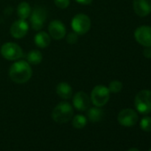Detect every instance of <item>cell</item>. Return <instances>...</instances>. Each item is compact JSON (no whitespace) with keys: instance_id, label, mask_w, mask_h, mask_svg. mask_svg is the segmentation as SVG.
I'll return each mask as SVG.
<instances>
[{"instance_id":"obj_11","label":"cell","mask_w":151,"mask_h":151,"mask_svg":"<svg viewBox=\"0 0 151 151\" xmlns=\"http://www.w3.org/2000/svg\"><path fill=\"white\" fill-rule=\"evenodd\" d=\"M48 32L52 38L55 40L62 39L66 35V27L59 20H54L48 26Z\"/></svg>"},{"instance_id":"obj_7","label":"cell","mask_w":151,"mask_h":151,"mask_svg":"<svg viewBox=\"0 0 151 151\" xmlns=\"http://www.w3.org/2000/svg\"><path fill=\"white\" fill-rule=\"evenodd\" d=\"M30 23L34 30H40L47 19V12L43 7H36L30 14Z\"/></svg>"},{"instance_id":"obj_1","label":"cell","mask_w":151,"mask_h":151,"mask_svg":"<svg viewBox=\"0 0 151 151\" xmlns=\"http://www.w3.org/2000/svg\"><path fill=\"white\" fill-rule=\"evenodd\" d=\"M9 77L16 84L27 83L32 77V68L29 63L23 60L15 61L10 67Z\"/></svg>"},{"instance_id":"obj_9","label":"cell","mask_w":151,"mask_h":151,"mask_svg":"<svg viewBox=\"0 0 151 151\" xmlns=\"http://www.w3.org/2000/svg\"><path fill=\"white\" fill-rule=\"evenodd\" d=\"M135 40L144 47H151V27L140 26L135 29Z\"/></svg>"},{"instance_id":"obj_12","label":"cell","mask_w":151,"mask_h":151,"mask_svg":"<svg viewBox=\"0 0 151 151\" xmlns=\"http://www.w3.org/2000/svg\"><path fill=\"white\" fill-rule=\"evenodd\" d=\"M91 103L90 97L85 92H78L73 97V105L79 111H86L89 109Z\"/></svg>"},{"instance_id":"obj_5","label":"cell","mask_w":151,"mask_h":151,"mask_svg":"<svg viewBox=\"0 0 151 151\" xmlns=\"http://www.w3.org/2000/svg\"><path fill=\"white\" fill-rule=\"evenodd\" d=\"M71 28L77 34L85 35L91 29V20L84 14H78L75 15L71 21Z\"/></svg>"},{"instance_id":"obj_23","label":"cell","mask_w":151,"mask_h":151,"mask_svg":"<svg viewBox=\"0 0 151 151\" xmlns=\"http://www.w3.org/2000/svg\"><path fill=\"white\" fill-rule=\"evenodd\" d=\"M78 34H77L76 32H71V33H69L68 36H67V42H68V44H69V45H74V44H76L78 42Z\"/></svg>"},{"instance_id":"obj_3","label":"cell","mask_w":151,"mask_h":151,"mask_svg":"<svg viewBox=\"0 0 151 151\" xmlns=\"http://www.w3.org/2000/svg\"><path fill=\"white\" fill-rule=\"evenodd\" d=\"M134 105L140 114H148L151 112V91L142 90L137 93L134 99Z\"/></svg>"},{"instance_id":"obj_19","label":"cell","mask_w":151,"mask_h":151,"mask_svg":"<svg viewBox=\"0 0 151 151\" xmlns=\"http://www.w3.org/2000/svg\"><path fill=\"white\" fill-rule=\"evenodd\" d=\"M87 124V119L83 115H77L72 119V125L77 129L84 128Z\"/></svg>"},{"instance_id":"obj_6","label":"cell","mask_w":151,"mask_h":151,"mask_svg":"<svg viewBox=\"0 0 151 151\" xmlns=\"http://www.w3.org/2000/svg\"><path fill=\"white\" fill-rule=\"evenodd\" d=\"M2 56L8 60H18L23 56V51L20 45L15 43H5L0 49Z\"/></svg>"},{"instance_id":"obj_8","label":"cell","mask_w":151,"mask_h":151,"mask_svg":"<svg viewBox=\"0 0 151 151\" xmlns=\"http://www.w3.org/2000/svg\"><path fill=\"white\" fill-rule=\"evenodd\" d=\"M138 114L132 109H124L121 110L117 116L118 123L125 127H132L138 122Z\"/></svg>"},{"instance_id":"obj_25","label":"cell","mask_w":151,"mask_h":151,"mask_svg":"<svg viewBox=\"0 0 151 151\" xmlns=\"http://www.w3.org/2000/svg\"><path fill=\"white\" fill-rule=\"evenodd\" d=\"M76 2H78L81 5H90L93 0H76Z\"/></svg>"},{"instance_id":"obj_15","label":"cell","mask_w":151,"mask_h":151,"mask_svg":"<svg viewBox=\"0 0 151 151\" xmlns=\"http://www.w3.org/2000/svg\"><path fill=\"white\" fill-rule=\"evenodd\" d=\"M34 42L35 45L39 48H45L51 43V37L48 33L45 31H39L36 34L34 37Z\"/></svg>"},{"instance_id":"obj_16","label":"cell","mask_w":151,"mask_h":151,"mask_svg":"<svg viewBox=\"0 0 151 151\" xmlns=\"http://www.w3.org/2000/svg\"><path fill=\"white\" fill-rule=\"evenodd\" d=\"M103 116H104V112L101 109H100V107L95 106L94 108L89 109L87 111V117L93 123L100 122L101 120H102Z\"/></svg>"},{"instance_id":"obj_17","label":"cell","mask_w":151,"mask_h":151,"mask_svg":"<svg viewBox=\"0 0 151 151\" xmlns=\"http://www.w3.org/2000/svg\"><path fill=\"white\" fill-rule=\"evenodd\" d=\"M17 14L20 19L27 20L31 14V7L29 3L22 2L17 7Z\"/></svg>"},{"instance_id":"obj_14","label":"cell","mask_w":151,"mask_h":151,"mask_svg":"<svg viewBox=\"0 0 151 151\" xmlns=\"http://www.w3.org/2000/svg\"><path fill=\"white\" fill-rule=\"evenodd\" d=\"M56 93L59 97L63 100H68L72 97L73 89L68 83L61 82L57 85L56 86Z\"/></svg>"},{"instance_id":"obj_4","label":"cell","mask_w":151,"mask_h":151,"mask_svg":"<svg viewBox=\"0 0 151 151\" xmlns=\"http://www.w3.org/2000/svg\"><path fill=\"white\" fill-rule=\"evenodd\" d=\"M110 92L108 87L102 85L96 86L91 93V101L96 107H103L109 100Z\"/></svg>"},{"instance_id":"obj_2","label":"cell","mask_w":151,"mask_h":151,"mask_svg":"<svg viewBox=\"0 0 151 151\" xmlns=\"http://www.w3.org/2000/svg\"><path fill=\"white\" fill-rule=\"evenodd\" d=\"M74 111L72 106L67 101H61L55 106L52 112V118L58 124L68 123L73 118Z\"/></svg>"},{"instance_id":"obj_10","label":"cell","mask_w":151,"mask_h":151,"mask_svg":"<svg viewBox=\"0 0 151 151\" xmlns=\"http://www.w3.org/2000/svg\"><path fill=\"white\" fill-rule=\"evenodd\" d=\"M29 31V23L26 20L19 19L18 21L14 22L10 29V32L13 37L16 39H21L24 37Z\"/></svg>"},{"instance_id":"obj_21","label":"cell","mask_w":151,"mask_h":151,"mask_svg":"<svg viewBox=\"0 0 151 151\" xmlns=\"http://www.w3.org/2000/svg\"><path fill=\"white\" fill-rule=\"evenodd\" d=\"M140 128L145 132H151V117L144 116L139 122Z\"/></svg>"},{"instance_id":"obj_22","label":"cell","mask_w":151,"mask_h":151,"mask_svg":"<svg viewBox=\"0 0 151 151\" xmlns=\"http://www.w3.org/2000/svg\"><path fill=\"white\" fill-rule=\"evenodd\" d=\"M54 4L60 9H66L70 4V0H54Z\"/></svg>"},{"instance_id":"obj_18","label":"cell","mask_w":151,"mask_h":151,"mask_svg":"<svg viewBox=\"0 0 151 151\" xmlns=\"http://www.w3.org/2000/svg\"><path fill=\"white\" fill-rule=\"evenodd\" d=\"M43 60V54L37 50H31L27 54V61L31 65H38Z\"/></svg>"},{"instance_id":"obj_27","label":"cell","mask_w":151,"mask_h":151,"mask_svg":"<svg viewBox=\"0 0 151 151\" xmlns=\"http://www.w3.org/2000/svg\"><path fill=\"white\" fill-rule=\"evenodd\" d=\"M148 151H151V148H150V149H149V150H148Z\"/></svg>"},{"instance_id":"obj_24","label":"cell","mask_w":151,"mask_h":151,"mask_svg":"<svg viewBox=\"0 0 151 151\" xmlns=\"http://www.w3.org/2000/svg\"><path fill=\"white\" fill-rule=\"evenodd\" d=\"M143 55L147 59H151V47H145L143 50Z\"/></svg>"},{"instance_id":"obj_13","label":"cell","mask_w":151,"mask_h":151,"mask_svg":"<svg viewBox=\"0 0 151 151\" xmlns=\"http://www.w3.org/2000/svg\"><path fill=\"white\" fill-rule=\"evenodd\" d=\"M133 10L140 17L148 15L151 13V0H133Z\"/></svg>"},{"instance_id":"obj_26","label":"cell","mask_w":151,"mask_h":151,"mask_svg":"<svg viewBox=\"0 0 151 151\" xmlns=\"http://www.w3.org/2000/svg\"><path fill=\"white\" fill-rule=\"evenodd\" d=\"M128 151H139L138 148H136V147H132V148H130Z\"/></svg>"},{"instance_id":"obj_20","label":"cell","mask_w":151,"mask_h":151,"mask_svg":"<svg viewBox=\"0 0 151 151\" xmlns=\"http://www.w3.org/2000/svg\"><path fill=\"white\" fill-rule=\"evenodd\" d=\"M108 88H109V90L110 93H117L121 92V90L123 89V84L120 81L114 80V81H111L109 83V86Z\"/></svg>"}]
</instances>
